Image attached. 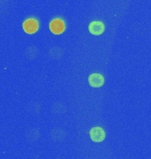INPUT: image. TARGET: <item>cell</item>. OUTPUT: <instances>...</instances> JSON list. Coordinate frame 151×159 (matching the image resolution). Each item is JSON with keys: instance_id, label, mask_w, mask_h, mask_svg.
<instances>
[{"instance_id": "obj_1", "label": "cell", "mask_w": 151, "mask_h": 159, "mask_svg": "<svg viewBox=\"0 0 151 159\" xmlns=\"http://www.w3.org/2000/svg\"><path fill=\"white\" fill-rule=\"evenodd\" d=\"M89 135L91 140L95 142H102L105 139V132L100 126H95L89 131Z\"/></svg>"}, {"instance_id": "obj_2", "label": "cell", "mask_w": 151, "mask_h": 159, "mask_svg": "<svg viewBox=\"0 0 151 159\" xmlns=\"http://www.w3.org/2000/svg\"><path fill=\"white\" fill-rule=\"evenodd\" d=\"M89 83L93 88H101L104 84V77L101 74L94 73L89 76Z\"/></svg>"}, {"instance_id": "obj_3", "label": "cell", "mask_w": 151, "mask_h": 159, "mask_svg": "<svg viewBox=\"0 0 151 159\" xmlns=\"http://www.w3.org/2000/svg\"><path fill=\"white\" fill-rule=\"evenodd\" d=\"M39 28L38 21L34 19H28L23 23V29L28 34H34L35 33Z\"/></svg>"}, {"instance_id": "obj_4", "label": "cell", "mask_w": 151, "mask_h": 159, "mask_svg": "<svg viewBox=\"0 0 151 159\" xmlns=\"http://www.w3.org/2000/svg\"><path fill=\"white\" fill-rule=\"evenodd\" d=\"M104 29H105V26H104V24L102 21L95 20V21H92L89 25V32L92 34H95V35H100V34H102L104 32Z\"/></svg>"}, {"instance_id": "obj_5", "label": "cell", "mask_w": 151, "mask_h": 159, "mask_svg": "<svg viewBox=\"0 0 151 159\" xmlns=\"http://www.w3.org/2000/svg\"><path fill=\"white\" fill-rule=\"evenodd\" d=\"M50 29L53 34H62L65 30V23L60 19H55L50 23Z\"/></svg>"}]
</instances>
